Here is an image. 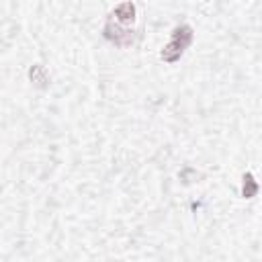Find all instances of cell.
Listing matches in <instances>:
<instances>
[{"instance_id":"1","label":"cell","mask_w":262,"mask_h":262,"mask_svg":"<svg viewBox=\"0 0 262 262\" xmlns=\"http://www.w3.org/2000/svg\"><path fill=\"white\" fill-rule=\"evenodd\" d=\"M190 41H192V27H188V25H180V27H176V29L172 31V39H170V43L162 49V59L168 61V63L178 61V59L182 57L184 49L190 45Z\"/></svg>"},{"instance_id":"2","label":"cell","mask_w":262,"mask_h":262,"mask_svg":"<svg viewBox=\"0 0 262 262\" xmlns=\"http://www.w3.org/2000/svg\"><path fill=\"white\" fill-rule=\"evenodd\" d=\"M104 37L108 41H113L117 47H129L133 43V31L129 29H123L119 23H113V20H106L104 29H102Z\"/></svg>"},{"instance_id":"3","label":"cell","mask_w":262,"mask_h":262,"mask_svg":"<svg viewBox=\"0 0 262 262\" xmlns=\"http://www.w3.org/2000/svg\"><path fill=\"white\" fill-rule=\"evenodd\" d=\"M113 14L117 16V23H119V25L133 23V18H135V4H133V2H123V4L115 6Z\"/></svg>"},{"instance_id":"4","label":"cell","mask_w":262,"mask_h":262,"mask_svg":"<svg viewBox=\"0 0 262 262\" xmlns=\"http://www.w3.org/2000/svg\"><path fill=\"white\" fill-rule=\"evenodd\" d=\"M29 78H31V82H33L37 88H45V86L49 84V74H47L45 66H41V63H35V66L29 70Z\"/></svg>"},{"instance_id":"5","label":"cell","mask_w":262,"mask_h":262,"mask_svg":"<svg viewBox=\"0 0 262 262\" xmlns=\"http://www.w3.org/2000/svg\"><path fill=\"white\" fill-rule=\"evenodd\" d=\"M256 192H258V184H256L254 176H252V174H246V176H244V186H242V194H244L246 199H252V196H254Z\"/></svg>"}]
</instances>
